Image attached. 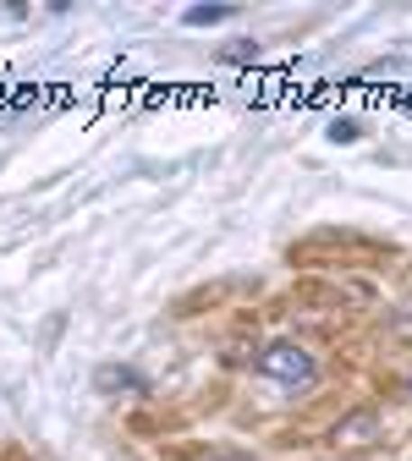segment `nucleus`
Masks as SVG:
<instances>
[{"instance_id":"f257e3e1","label":"nucleus","mask_w":412,"mask_h":461,"mask_svg":"<svg viewBox=\"0 0 412 461\" xmlns=\"http://www.w3.org/2000/svg\"><path fill=\"white\" fill-rule=\"evenodd\" d=\"M259 374L275 379V384H291V390H308V384L319 379V363H314L308 346L275 340V346H264V352H259Z\"/></svg>"},{"instance_id":"f03ea898","label":"nucleus","mask_w":412,"mask_h":461,"mask_svg":"<svg viewBox=\"0 0 412 461\" xmlns=\"http://www.w3.org/2000/svg\"><path fill=\"white\" fill-rule=\"evenodd\" d=\"M94 390H99V395H115V390L149 395V379H143L138 368H99V374H94Z\"/></svg>"},{"instance_id":"7ed1b4c3","label":"nucleus","mask_w":412,"mask_h":461,"mask_svg":"<svg viewBox=\"0 0 412 461\" xmlns=\"http://www.w3.org/2000/svg\"><path fill=\"white\" fill-rule=\"evenodd\" d=\"M369 434H374V412H358V418L335 423V445H363Z\"/></svg>"},{"instance_id":"20e7f679","label":"nucleus","mask_w":412,"mask_h":461,"mask_svg":"<svg viewBox=\"0 0 412 461\" xmlns=\"http://www.w3.org/2000/svg\"><path fill=\"white\" fill-rule=\"evenodd\" d=\"M209 23H231V6H193L188 28H209Z\"/></svg>"},{"instance_id":"39448f33","label":"nucleus","mask_w":412,"mask_h":461,"mask_svg":"<svg viewBox=\"0 0 412 461\" xmlns=\"http://www.w3.org/2000/svg\"><path fill=\"white\" fill-rule=\"evenodd\" d=\"M198 461H259V456H248V450H209V456H198Z\"/></svg>"},{"instance_id":"423d86ee","label":"nucleus","mask_w":412,"mask_h":461,"mask_svg":"<svg viewBox=\"0 0 412 461\" xmlns=\"http://www.w3.org/2000/svg\"><path fill=\"white\" fill-rule=\"evenodd\" d=\"M401 401H412V379H401Z\"/></svg>"}]
</instances>
